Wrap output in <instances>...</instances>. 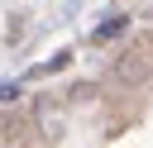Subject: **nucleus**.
Returning <instances> with one entry per match:
<instances>
[{
	"mask_svg": "<svg viewBox=\"0 0 153 148\" xmlns=\"http://www.w3.org/2000/svg\"><path fill=\"white\" fill-rule=\"evenodd\" d=\"M120 33H129V14H110L100 29H91V43H110V38H120Z\"/></svg>",
	"mask_w": 153,
	"mask_h": 148,
	"instance_id": "obj_2",
	"label": "nucleus"
},
{
	"mask_svg": "<svg viewBox=\"0 0 153 148\" xmlns=\"http://www.w3.org/2000/svg\"><path fill=\"white\" fill-rule=\"evenodd\" d=\"M62 67H72V48H62V53H53L48 62H38L29 76H48V72H62Z\"/></svg>",
	"mask_w": 153,
	"mask_h": 148,
	"instance_id": "obj_3",
	"label": "nucleus"
},
{
	"mask_svg": "<svg viewBox=\"0 0 153 148\" xmlns=\"http://www.w3.org/2000/svg\"><path fill=\"white\" fill-rule=\"evenodd\" d=\"M148 72H153V53H148L143 43H134V48L115 62V81H143Z\"/></svg>",
	"mask_w": 153,
	"mask_h": 148,
	"instance_id": "obj_1",
	"label": "nucleus"
},
{
	"mask_svg": "<svg viewBox=\"0 0 153 148\" xmlns=\"http://www.w3.org/2000/svg\"><path fill=\"white\" fill-rule=\"evenodd\" d=\"M19 95H24V86H19V81H0V100H5V105H10V100H19Z\"/></svg>",
	"mask_w": 153,
	"mask_h": 148,
	"instance_id": "obj_5",
	"label": "nucleus"
},
{
	"mask_svg": "<svg viewBox=\"0 0 153 148\" xmlns=\"http://www.w3.org/2000/svg\"><path fill=\"white\" fill-rule=\"evenodd\" d=\"M38 124H43V134H48V138H57V134H62V115H57V110H48V105L38 110Z\"/></svg>",
	"mask_w": 153,
	"mask_h": 148,
	"instance_id": "obj_4",
	"label": "nucleus"
}]
</instances>
